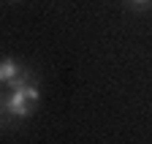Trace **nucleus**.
I'll return each instance as SVG.
<instances>
[{
    "label": "nucleus",
    "mask_w": 152,
    "mask_h": 144,
    "mask_svg": "<svg viewBox=\"0 0 152 144\" xmlns=\"http://www.w3.org/2000/svg\"><path fill=\"white\" fill-rule=\"evenodd\" d=\"M22 71H19V65H16V60H11V57H6V60H0V82H11V79H16Z\"/></svg>",
    "instance_id": "f03ea898"
},
{
    "label": "nucleus",
    "mask_w": 152,
    "mask_h": 144,
    "mask_svg": "<svg viewBox=\"0 0 152 144\" xmlns=\"http://www.w3.org/2000/svg\"><path fill=\"white\" fill-rule=\"evenodd\" d=\"M130 3H133V6H147L149 0H130Z\"/></svg>",
    "instance_id": "7ed1b4c3"
},
{
    "label": "nucleus",
    "mask_w": 152,
    "mask_h": 144,
    "mask_svg": "<svg viewBox=\"0 0 152 144\" xmlns=\"http://www.w3.org/2000/svg\"><path fill=\"white\" fill-rule=\"evenodd\" d=\"M38 106V87L35 84H22V87H14L11 95L6 101V109L14 117H30Z\"/></svg>",
    "instance_id": "f257e3e1"
}]
</instances>
